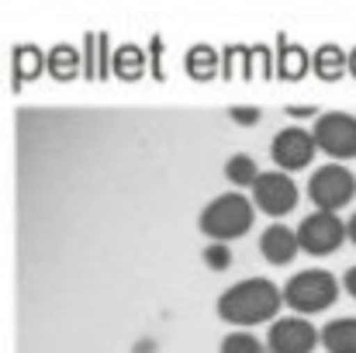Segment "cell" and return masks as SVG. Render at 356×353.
<instances>
[{
    "label": "cell",
    "mask_w": 356,
    "mask_h": 353,
    "mask_svg": "<svg viewBox=\"0 0 356 353\" xmlns=\"http://www.w3.org/2000/svg\"><path fill=\"white\" fill-rule=\"evenodd\" d=\"M280 308H284V291L266 277H245L229 291H222L218 298V319L238 329L273 322Z\"/></svg>",
    "instance_id": "obj_1"
},
{
    "label": "cell",
    "mask_w": 356,
    "mask_h": 353,
    "mask_svg": "<svg viewBox=\"0 0 356 353\" xmlns=\"http://www.w3.org/2000/svg\"><path fill=\"white\" fill-rule=\"evenodd\" d=\"M252 222H256V205L249 198H242V194H222V198H215L201 212V219H197L201 233L208 235L211 242L242 239V235L252 229Z\"/></svg>",
    "instance_id": "obj_2"
},
{
    "label": "cell",
    "mask_w": 356,
    "mask_h": 353,
    "mask_svg": "<svg viewBox=\"0 0 356 353\" xmlns=\"http://www.w3.org/2000/svg\"><path fill=\"white\" fill-rule=\"evenodd\" d=\"M336 298H339V281L322 267L301 270L284 284V305L294 308V315H318L332 308Z\"/></svg>",
    "instance_id": "obj_3"
},
{
    "label": "cell",
    "mask_w": 356,
    "mask_h": 353,
    "mask_svg": "<svg viewBox=\"0 0 356 353\" xmlns=\"http://www.w3.org/2000/svg\"><path fill=\"white\" fill-rule=\"evenodd\" d=\"M353 194H356V177L346 166H339V163L318 166V170L312 173V180H308V198H312V205L322 208V212H339V208H346V205L353 201Z\"/></svg>",
    "instance_id": "obj_4"
},
{
    "label": "cell",
    "mask_w": 356,
    "mask_h": 353,
    "mask_svg": "<svg viewBox=\"0 0 356 353\" xmlns=\"http://www.w3.org/2000/svg\"><path fill=\"white\" fill-rule=\"evenodd\" d=\"M298 184L287 177V170H270V173H259L256 184H252V205L270 215V219H284L298 208Z\"/></svg>",
    "instance_id": "obj_5"
},
{
    "label": "cell",
    "mask_w": 356,
    "mask_h": 353,
    "mask_svg": "<svg viewBox=\"0 0 356 353\" xmlns=\"http://www.w3.org/2000/svg\"><path fill=\"white\" fill-rule=\"evenodd\" d=\"M298 239H301V253L329 256L350 239V229H346V222H339L336 212H322L318 208L298 226Z\"/></svg>",
    "instance_id": "obj_6"
},
{
    "label": "cell",
    "mask_w": 356,
    "mask_h": 353,
    "mask_svg": "<svg viewBox=\"0 0 356 353\" xmlns=\"http://www.w3.org/2000/svg\"><path fill=\"white\" fill-rule=\"evenodd\" d=\"M315 142H318V152L332 156V159H356V118L346 111H329V115L315 118V128H312Z\"/></svg>",
    "instance_id": "obj_7"
},
{
    "label": "cell",
    "mask_w": 356,
    "mask_h": 353,
    "mask_svg": "<svg viewBox=\"0 0 356 353\" xmlns=\"http://www.w3.org/2000/svg\"><path fill=\"white\" fill-rule=\"evenodd\" d=\"M322 343V329H315L305 315H287L273 319L266 333V350L270 353H312Z\"/></svg>",
    "instance_id": "obj_8"
},
{
    "label": "cell",
    "mask_w": 356,
    "mask_h": 353,
    "mask_svg": "<svg viewBox=\"0 0 356 353\" xmlns=\"http://www.w3.org/2000/svg\"><path fill=\"white\" fill-rule=\"evenodd\" d=\"M315 152H318V142H315V135L305 132V128H280V132L273 135V142H270L273 163H277L280 170H287V173L312 166Z\"/></svg>",
    "instance_id": "obj_9"
},
{
    "label": "cell",
    "mask_w": 356,
    "mask_h": 353,
    "mask_svg": "<svg viewBox=\"0 0 356 353\" xmlns=\"http://www.w3.org/2000/svg\"><path fill=\"white\" fill-rule=\"evenodd\" d=\"M259 253H263L266 263H273V267H287V263L301 253V239H298L294 229L273 222V226H266L263 235H259Z\"/></svg>",
    "instance_id": "obj_10"
},
{
    "label": "cell",
    "mask_w": 356,
    "mask_h": 353,
    "mask_svg": "<svg viewBox=\"0 0 356 353\" xmlns=\"http://www.w3.org/2000/svg\"><path fill=\"white\" fill-rule=\"evenodd\" d=\"M322 347L329 353H356V315L332 319L322 329Z\"/></svg>",
    "instance_id": "obj_11"
},
{
    "label": "cell",
    "mask_w": 356,
    "mask_h": 353,
    "mask_svg": "<svg viewBox=\"0 0 356 353\" xmlns=\"http://www.w3.org/2000/svg\"><path fill=\"white\" fill-rule=\"evenodd\" d=\"M225 177H229V184H236V187H252L256 177H259V166H256L252 156L236 152V156H229V163H225Z\"/></svg>",
    "instance_id": "obj_12"
},
{
    "label": "cell",
    "mask_w": 356,
    "mask_h": 353,
    "mask_svg": "<svg viewBox=\"0 0 356 353\" xmlns=\"http://www.w3.org/2000/svg\"><path fill=\"white\" fill-rule=\"evenodd\" d=\"M263 350H266V343H259L252 333H229L222 340V347H218V353H263Z\"/></svg>",
    "instance_id": "obj_13"
},
{
    "label": "cell",
    "mask_w": 356,
    "mask_h": 353,
    "mask_svg": "<svg viewBox=\"0 0 356 353\" xmlns=\"http://www.w3.org/2000/svg\"><path fill=\"white\" fill-rule=\"evenodd\" d=\"M204 263H208L211 270H229V267H232V249H229L225 242H211V246L204 249Z\"/></svg>",
    "instance_id": "obj_14"
},
{
    "label": "cell",
    "mask_w": 356,
    "mask_h": 353,
    "mask_svg": "<svg viewBox=\"0 0 356 353\" xmlns=\"http://www.w3.org/2000/svg\"><path fill=\"white\" fill-rule=\"evenodd\" d=\"M229 115H232L236 125H256V121H259V111H256V108H232Z\"/></svg>",
    "instance_id": "obj_15"
},
{
    "label": "cell",
    "mask_w": 356,
    "mask_h": 353,
    "mask_svg": "<svg viewBox=\"0 0 356 353\" xmlns=\"http://www.w3.org/2000/svg\"><path fill=\"white\" fill-rule=\"evenodd\" d=\"M343 288H346V291H350V295L356 298V267H350V270H346V277H343Z\"/></svg>",
    "instance_id": "obj_16"
},
{
    "label": "cell",
    "mask_w": 356,
    "mask_h": 353,
    "mask_svg": "<svg viewBox=\"0 0 356 353\" xmlns=\"http://www.w3.org/2000/svg\"><path fill=\"white\" fill-rule=\"evenodd\" d=\"M287 115H294V118H312V115H315V108H291Z\"/></svg>",
    "instance_id": "obj_17"
},
{
    "label": "cell",
    "mask_w": 356,
    "mask_h": 353,
    "mask_svg": "<svg viewBox=\"0 0 356 353\" xmlns=\"http://www.w3.org/2000/svg\"><path fill=\"white\" fill-rule=\"evenodd\" d=\"M346 229H350V242H353V246H356V215H353V219H350V222H346Z\"/></svg>",
    "instance_id": "obj_18"
}]
</instances>
